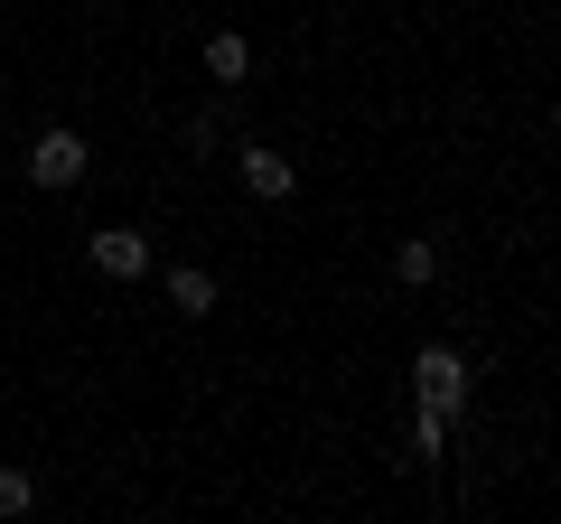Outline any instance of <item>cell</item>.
Instances as JSON below:
<instances>
[{
    "instance_id": "3",
    "label": "cell",
    "mask_w": 561,
    "mask_h": 524,
    "mask_svg": "<svg viewBox=\"0 0 561 524\" xmlns=\"http://www.w3.org/2000/svg\"><path fill=\"white\" fill-rule=\"evenodd\" d=\"M94 272H113V282H140V272H150V235H131V225L94 235Z\"/></svg>"
},
{
    "instance_id": "1",
    "label": "cell",
    "mask_w": 561,
    "mask_h": 524,
    "mask_svg": "<svg viewBox=\"0 0 561 524\" xmlns=\"http://www.w3.org/2000/svg\"><path fill=\"white\" fill-rule=\"evenodd\" d=\"M412 384H421V412H459V394H468L459 346H421V356H412Z\"/></svg>"
},
{
    "instance_id": "2",
    "label": "cell",
    "mask_w": 561,
    "mask_h": 524,
    "mask_svg": "<svg viewBox=\"0 0 561 524\" xmlns=\"http://www.w3.org/2000/svg\"><path fill=\"white\" fill-rule=\"evenodd\" d=\"M28 179L38 187H76L84 179V141L76 132H38V141H28Z\"/></svg>"
},
{
    "instance_id": "8",
    "label": "cell",
    "mask_w": 561,
    "mask_h": 524,
    "mask_svg": "<svg viewBox=\"0 0 561 524\" xmlns=\"http://www.w3.org/2000/svg\"><path fill=\"white\" fill-rule=\"evenodd\" d=\"M28 497H38V487H28V468H0V515H28Z\"/></svg>"
},
{
    "instance_id": "5",
    "label": "cell",
    "mask_w": 561,
    "mask_h": 524,
    "mask_svg": "<svg viewBox=\"0 0 561 524\" xmlns=\"http://www.w3.org/2000/svg\"><path fill=\"white\" fill-rule=\"evenodd\" d=\"M206 76H216V84H243V76H253V47H243L234 29H216V38H206Z\"/></svg>"
},
{
    "instance_id": "7",
    "label": "cell",
    "mask_w": 561,
    "mask_h": 524,
    "mask_svg": "<svg viewBox=\"0 0 561 524\" xmlns=\"http://www.w3.org/2000/svg\"><path fill=\"white\" fill-rule=\"evenodd\" d=\"M393 272H402V282H431V272H440V243H431V235H412V243L393 253Z\"/></svg>"
},
{
    "instance_id": "6",
    "label": "cell",
    "mask_w": 561,
    "mask_h": 524,
    "mask_svg": "<svg viewBox=\"0 0 561 524\" xmlns=\"http://www.w3.org/2000/svg\"><path fill=\"white\" fill-rule=\"evenodd\" d=\"M169 300H179L187 319H206V309H216V282H206L197 262H179V272H169Z\"/></svg>"
},
{
    "instance_id": "4",
    "label": "cell",
    "mask_w": 561,
    "mask_h": 524,
    "mask_svg": "<svg viewBox=\"0 0 561 524\" xmlns=\"http://www.w3.org/2000/svg\"><path fill=\"white\" fill-rule=\"evenodd\" d=\"M243 187H253V197H290V187H300V169L280 160L272 141H243Z\"/></svg>"
}]
</instances>
